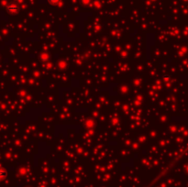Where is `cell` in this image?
<instances>
[{"mask_svg":"<svg viewBox=\"0 0 188 187\" xmlns=\"http://www.w3.org/2000/svg\"><path fill=\"white\" fill-rule=\"evenodd\" d=\"M8 10L9 12H11V13H15V12H17V10H19V7H17V6L15 5V4H10L8 7Z\"/></svg>","mask_w":188,"mask_h":187,"instance_id":"6da1fadb","label":"cell"},{"mask_svg":"<svg viewBox=\"0 0 188 187\" xmlns=\"http://www.w3.org/2000/svg\"><path fill=\"white\" fill-rule=\"evenodd\" d=\"M61 1H62V0H48V2H49L50 4H52V5H57Z\"/></svg>","mask_w":188,"mask_h":187,"instance_id":"3957f363","label":"cell"},{"mask_svg":"<svg viewBox=\"0 0 188 187\" xmlns=\"http://www.w3.org/2000/svg\"><path fill=\"white\" fill-rule=\"evenodd\" d=\"M6 176H7V172L2 170V169H0V180L6 178Z\"/></svg>","mask_w":188,"mask_h":187,"instance_id":"7a4b0ae2","label":"cell"}]
</instances>
